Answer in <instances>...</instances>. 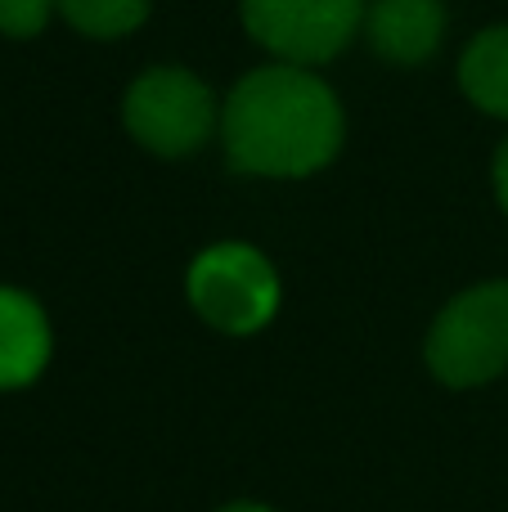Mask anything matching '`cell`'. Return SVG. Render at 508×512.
I'll return each mask as SVG.
<instances>
[{"label": "cell", "mask_w": 508, "mask_h": 512, "mask_svg": "<svg viewBox=\"0 0 508 512\" xmlns=\"http://www.w3.org/2000/svg\"><path fill=\"white\" fill-rule=\"evenodd\" d=\"M459 86L482 113L508 122V27L482 32L459 59Z\"/></svg>", "instance_id": "8"}, {"label": "cell", "mask_w": 508, "mask_h": 512, "mask_svg": "<svg viewBox=\"0 0 508 512\" xmlns=\"http://www.w3.org/2000/svg\"><path fill=\"white\" fill-rule=\"evenodd\" d=\"M428 369L446 387H482L508 369V283L459 292L428 333Z\"/></svg>", "instance_id": "2"}, {"label": "cell", "mask_w": 508, "mask_h": 512, "mask_svg": "<svg viewBox=\"0 0 508 512\" xmlns=\"http://www.w3.org/2000/svg\"><path fill=\"white\" fill-rule=\"evenodd\" d=\"M495 198H500V207L508 212V144L495 153Z\"/></svg>", "instance_id": "11"}, {"label": "cell", "mask_w": 508, "mask_h": 512, "mask_svg": "<svg viewBox=\"0 0 508 512\" xmlns=\"http://www.w3.org/2000/svg\"><path fill=\"white\" fill-rule=\"evenodd\" d=\"M243 27L284 63H324L356 36L365 0H239Z\"/></svg>", "instance_id": "5"}, {"label": "cell", "mask_w": 508, "mask_h": 512, "mask_svg": "<svg viewBox=\"0 0 508 512\" xmlns=\"http://www.w3.org/2000/svg\"><path fill=\"white\" fill-rule=\"evenodd\" d=\"M221 512H270L266 504H230V508H221Z\"/></svg>", "instance_id": "12"}, {"label": "cell", "mask_w": 508, "mask_h": 512, "mask_svg": "<svg viewBox=\"0 0 508 512\" xmlns=\"http://www.w3.org/2000/svg\"><path fill=\"white\" fill-rule=\"evenodd\" d=\"M54 9H59L81 36H95V41L126 36L149 18V0H54Z\"/></svg>", "instance_id": "9"}, {"label": "cell", "mask_w": 508, "mask_h": 512, "mask_svg": "<svg viewBox=\"0 0 508 512\" xmlns=\"http://www.w3.org/2000/svg\"><path fill=\"white\" fill-rule=\"evenodd\" d=\"M54 14V0H0V32L27 41L36 36Z\"/></svg>", "instance_id": "10"}, {"label": "cell", "mask_w": 508, "mask_h": 512, "mask_svg": "<svg viewBox=\"0 0 508 512\" xmlns=\"http://www.w3.org/2000/svg\"><path fill=\"white\" fill-rule=\"evenodd\" d=\"M126 131L158 158H185L203 149L216 126V99L194 72L153 68L126 90Z\"/></svg>", "instance_id": "4"}, {"label": "cell", "mask_w": 508, "mask_h": 512, "mask_svg": "<svg viewBox=\"0 0 508 512\" xmlns=\"http://www.w3.org/2000/svg\"><path fill=\"white\" fill-rule=\"evenodd\" d=\"M50 360V324L27 292L0 288V391L27 387Z\"/></svg>", "instance_id": "7"}, {"label": "cell", "mask_w": 508, "mask_h": 512, "mask_svg": "<svg viewBox=\"0 0 508 512\" xmlns=\"http://www.w3.org/2000/svg\"><path fill=\"white\" fill-rule=\"evenodd\" d=\"M225 158L248 176H311L342 149L338 95L297 63L257 68L221 113Z\"/></svg>", "instance_id": "1"}, {"label": "cell", "mask_w": 508, "mask_h": 512, "mask_svg": "<svg viewBox=\"0 0 508 512\" xmlns=\"http://www.w3.org/2000/svg\"><path fill=\"white\" fill-rule=\"evenodd\" d=\"M369 41L392 63H423L441 45L446 9L441 0H374L365 14Z\"/></svg>", "instance_id": "6"}, {"label": "cell", "mask_w": 508, "mask_h": 512, "mask_svg": "<svg viewBox=\"0 0 508 512\" xmlns=\"http://www.w3.org/2000/svg\"><path fill=\"white\" fill-rule=\"evenodd\" d=\"M189 301L212 328L248 337L279 310V279L248 243H216L189 265Z\"/></svg>", "instance_id": "3"}]
</instances>
